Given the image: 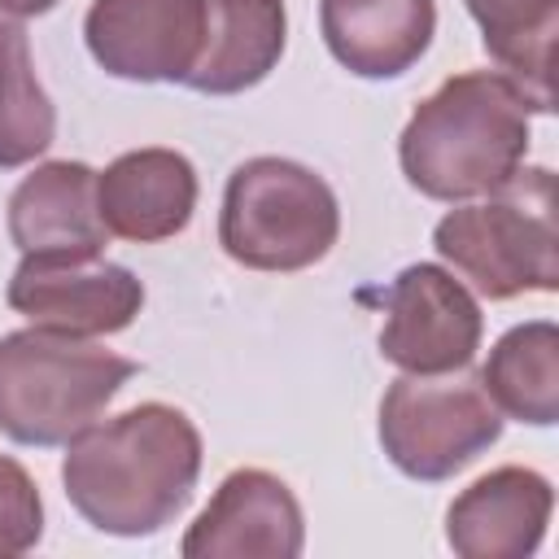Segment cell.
<instances>
[{"label": "cell", "instance_id": "6da1fadb", "mask_svg": "<svg viewBox=\"0 0 559 559\" xmlns=\"http://www.w3.org/2000/svg\"><path fill=\"white\" fill-rule=\"evenodd\" d=\"M201 432L166 402H140L66 441L61 485L70 507L109 537H153L192 502Z\"/></svg>", "mask_w": 559, "mask_h": 559}, {"label": "cell", "instance_id": "7a4b0ae2", "mask_svg": "<svg viewBox=\"0 0 559 559\" xmlns=\"http://www.w3.org/2000/svg\"><path fill=\"white\" fill-rule=\"evenodd\" d=\"M528 100L502 70H467L445 79L411 114L397 162L415 192L432 201H467L498 192L528 153Z\"/></svg>", "mask_w": 559, "mask_h": 559}, {"label": "cell", "instance_id": "3957f363", "mask_svg": "<svg viewBox=\"0 0 559 559\" xmlns=\"http://www.w3.org/2000/svg\"><path fill=\"white\" fill-rule=\"evenodd\" d=\"M135 376V362L52 328L0 336V432L17 445H66Z\"/></svg>", "mask_w": 559, "mask_h": 559}, {"label": "cell", "instance_id": "277c9868", "mask_svg": "<svg viewBox=\"0 0 559 559\" xmlns=\"http://www.w3.org/2000/svg\"><path fill=\"white\" fill-rule=\"evenodd\" d=\"M432 249L489 301H507L520 293H555V175L546 166H520L498 192H489V201L450 210L432 227Z\"/></svg>", "mask_w": 559, "mask_h": 559}, {"label": "cell", "instance_id": "5b68a950", "mask_svg": "<svg viewBox=\"0 0 559 559\" xmlns=\"http://www.w3.org/2000/svg\"><path fill=\"white\" fill-rule=\"evenodd\" d=\"M341 236V205L323 175L288 157H249L223 188L218 245L249 271H306Z\"/></svg>", "mask_w": 559, "mask_h": 559}, {"label": "cell", "instance_id": "8992f818", "mask_svg": "<svg viewBox=\"0 0 559 559\" xmlns=\"http://www.w3.org/2000/svg\"><path fill=\"white\" fill-rule=\"evenodd\" d=\"M502 437V411L476 376H397L380 402V445L411 480H450Z\"/></svg>", "mask_w": 559, "mask_h": 559}, {"label": "cell", "instance_id": "52a82bcc", "mask_svg": "<svg viewBox=\"0 0 559 559\" xmlns=\"http://www.w3.org/2000/svg\"><path fill=\"white\" fill-rule=\"evenodd\" d=\"M4 297L31 328L92 341L131 328L144 284L105 253H22Z\"/></svg>", "mask_w": 559, "mask_h": 559}, {"label": "cell", "instance_id": "ba28073f", "mask_svg": "<svg viewBox=\"0 0 559 559\" xmlns=\"http://www.w3.org/2000/svg\"><path fill=\"white\" fill-rule=\"evenodd\" d=\"M480 306L445 266L415 262L397 271L384 297L380 354L411 376L467 371L480 349Z\"/></svg>", "mask_w": 559, "mask_h": 559}, {"label": "cell", "instance_id": "9c48e42d", "mask_svg": "<svg viewBox=\"0 0 559 559\" xmlns=\"http://www.w3.org/2000/svg\"><path fill=\"white\" fill-rule=\"evenodd\" d=\"M83 39L127 83H183L205 39V0H92Z\"/></svg>", "mask_w": 559, "mask_h": 559}, {"label": "cell", "instance_id": "30bf717a", "mask_svg": "<svg viewBox=\"0 0 559 559\" xmlns=\"http://www.w3.org/2000/svg\"><path fill=\"white\" fill-rule=\"evenodd\" d=\"M301 502L280 476L262 467H240L223 476L210 507L179 542L183 559H293L301 555Z\"/></svg>", "mask_w": 559, "mask_h": 559}, {"label": "cell", "instance_id": "8fae6325", "mask_svg": "<svg viewBox=\"0 0 559 559\" xmlns=\"http://www.w3.org/2000/svg\"><path fill=\"white\" fill-rule=\"evenodd\" d=\"M555 489L533 467H493L445 511V542L463 559H528L550 524Z\"/></svg>", "mask_w": 559, "mask_h": 559}, {"label": "cell", "instance_id": "7c38bea8", "mask_svg": "<svg viewBox=\"0 0 559 559\" xmlns=\"http://www.w3.org/2000/svg\"><path fill=\"white\" fill-rule=\"evenodd\" d=\"M197 170L175 148H131L96 175V214L131 245L170 240L192 223Z\"/></svg>", "mask_w": 559, "mask_h": 559}, {"label": "cell", "instance_id": "4fadbf2b", "mask_svg": "<svg viewBox=\"0 0 559 559\" xmlns=\"http://www.w3.org/2000/svg\"><path fill=\"white\" fill-rule=\"evenodd\" d=\"M328 52L358 79H397L432 44L437 0H319Z\"/></svg>", "mask_w": 559, "mask_h": 559}, {"label": "cell", "instance_id": "5bb4252c", "mask_svg": "<svg viewBox=\"0 0 559 559\" xmlns=\"http://www.w3.org/2000/svg\"><path fill=\"white\" fill-rule=\"evenodd\" d=\"M9 236L22 253H100L109 231L96 214V170L44 162L9 197Z\"/></svg>", "mask_w": 559, "mask_h": 559}, {"label": "cell", "instance_id": "9a60e30c", "mask_svg": "<svg viewBox=\"0 0 559 559\" xmlns=\"http://www.w3.org/2000/svg\"><path fill=\"white\" fill-rule=\"evenodd\" d=\"M284 0H205V39L183 87L236 96L258 87L284 57Z\"/></svg>", "mask_w": 559, "mask_h": 559}, {"label": "cell", "instance_id": "2e32d148", "mask_svg": "<svg viewBox=\"0 0 559 559\" xmlns=\"http://www.w3.org/2000/svg\"><path fill=\"white\" fill-rule=\"evenodd\" d=\"M476 380L502 415L550 428L559 419V328L550 319L507 328Z\"/></svg>", "mask_w": 559, "mask_h": 559}, {"label": "cell", "instance_id": "e0dca14e", "mask_svg": "<svg viewBox=\"0 0 559 559\" xmlns=\"http://www.w3.org/2000/svg\"><path fill=\"white\" fill-rule=\"evenodd\" d=\"M467 13L480 26L485 52L524 92L528 109L550 114V52L559 35V0H467Z\"/></svg>", "mask_w": 559, "mask_h": 559}, {"label": "cell", "instance_id": "ac0fdd59", "mask_svg": "<svg viewBox=\"0 0 559 559\" xmlns=\"http://www.w3.org/2000/svg\"><path fill=\"white\" fill-rule=\"evenodd\" d=\"M57 135V109L35 79L31 39L22 22L0 17V170L26 166L48 153Z\"/></svg>", "mask_w": 559, "mask_h": 559}, {"label": "cell", "instance_id": "d6986e66", "mask_svg": "<svg viewBox=\"0 0 559 559\" xmlns=\"http://www.w3.org/2000/svg\"><path fill=\"white\" fill-rule=\"evenodd\" d=\"M44 537V502L31 472L0 454V559L26 555Z\"/></svg>", "mask_w": 559, "mask_h": 559}, {"label": "cell", "instance_id": "ffe728a7", "mask_svg": "<svg viewBox=\"0 0 559 559\" xmlns=\"http://www.w3.org/2000/svg\"><path fill=\"white\" fill-rule=\"evenodd\" d=\"M57 0H0V13H9V17H39V13H48Z\"/></svg>", "mask_w": 559, "mask_h": 559}]
</instances>
